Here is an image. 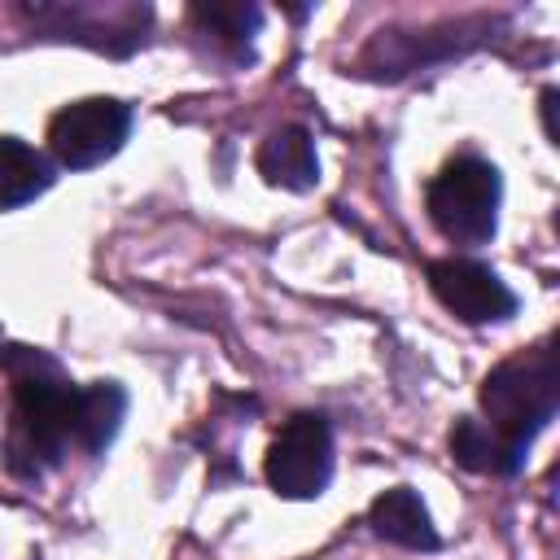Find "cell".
<instances>
[{
    "label": "cell",
    "mask_w": 560,
    "mask_h": 560,
    "mask_svg": "<svg viewBox=\"0 0 560 560\" xmlns=\"http://www.w3.org/2000/svg\"><path fill=\"white\" fill-rule=\"evenodd\" d=\"M9 381H13V429H9V468L39 477L44 468L61 464L66 446L74 442V411H79V385L31 346H9L0 354Z\"/></svg>",
    "instance_id": "1"
},
{
    "label": "cell",
    "mask_w": 560,
    "mask_h": 560,
    "mask_svg": "<svg viewBox=\"0 0 560 560\" xmlns=\"http://www.w3.org/2000/svg\"><path fill=\"white\" fill-rule=\"evenodd\" d=\"M560 398V368L551 346H534L508 363H499L481 385V411L477 420L494 451H499V477H512L525 464L529 442L547 429Z\"/></svg>",
    "instance_id": "2"
},
{
    "label": "cell",
    "mask_w": 560,
    "mask_h": 560,
    "mask_svg": "<svg viewBox=\"0 0 560 560\" xmlns=\"http://www.w3.org/2000/svg\"><path fill=\"white\" fill-rule=\"evenodd\" d=\"M429 219L438 232L455 245H486L499 228V201L503 179L481 158H455L446 162L429 184Z\"/></svg>",
    "instance_id": "3"
},
{
    "label": "cell",
    "mask_w": 560,
    "mask_h": 560,
    "mask_svg": "<svg viewBox=\"0 0 560 560\" xmlns=\"http://www.w3.org/2000/svg\"><path fill=\"white\" fill-rule=\"evenodd\" d=\"M127 131H131V105L114 96H88L52 114L48 149L66 171H92L122 149Z\"/></svg>",
    "instance_id": "4"
},
{
    "label": "cell",
    "mask_w": 560,
    "mask_h": 560,
    "mask_svg": "<svg viewBox=\"0 0 560 560\" xmlns=\"http://www.w3.org/2000/svg\"><path fill=\"white\" fill-rule=\"evenodd\" d=\"M267 481L284 499H315L332 481V429L315 411H298L267 451Z\"/></svg>",
    "instance_id": "5"
},
{
    "label": "cell",
    "mask_w": 560,
    "mask_h": 560,
    "mask_svg": "<svg viewBox=\"0 0 560 560\" xmlns=\"http://www.w3.org/2000/svg\"><path fill=\"white\" fill-rule=\"evenodd\" d=\"M429 289L433 298L455 311L464 324H490L516 315V293L477 258H438L429 262Z\"/></svg>",
    "instance_id": "6"
},
{
    "label": "cell",
    "mask_w": 560,
    "mask_h": 560,
    "mask_svg": "<svg viewBox=\"0 0 560 560\" xmlns=\"http://www.w3.org/2000/svg\"><path fill=\"white\" fill-rule=\"evenodd\" d=\"M31 18L52 26L57 35H74L109 52H118L122 44L131 52L144 39V26L153 13L149 4H44V9H31Z\"/></svg>",
    "instance_id": "7"
},
{
    "label": "cell",
    "mask_w": 560,
    "mask_h": 560,
    "mask_svg": "<svg viewBox=\"0 0 560 560\" xmlns=\"http://www.w3.org/2000/svg\"><path fill=\"white\" fill-rule=\"evenodd\" d=\"M368 525H372L385 542H398V547H407V551H433V547L442 542L438 529H433V516H429L424 499H420L411 486L385 490V494L372 503Z\"/></svg>",
    "instance_id": "8"
},
{
    "label": "cell",
    "mask_w": 560,
    "mask_h": 560,
    "mask_svg": "<svg viewBox=\"0 0 560 560\" xmlns=\"http://www.w3.org/2000/svg\"><path fill=\"white\" fill-rule=\"evenodd\" d=\"M258 171L267 184L289 188V192H306L319 184V158H315V140L302 127H280L262 140L258 149Z\"/></svg>",
    "instance_id": "9"
},
{
    "label": "cell",
    "mask_w": 560,
    "mask_h": 560,
    "mask_svg": "<svg viewBox=\"0 0 560 560\" xmlns=\"http://www.w3.org/2000/svg\"><path fill=\"white\" fill-rule=\"evenodd\" d=\"M122 416H127V394L122 385L114 381H92V385H79V411H74V442L92 455H101L118 429H122Z\"/></svg>",
    "instance_id": "10"
},
{
    "label": "cell",
    "mask_w": 560,
    "mask_h": 560,
    "mask_svg": "<svg viewBox=\"0 0 560 560\" xmlns=\"http://www.w3.org/2000/svg\"><path fill=\"white\" fill-rule=\"evenodd\" d=\"M52 166L39 149H31L18 136H0V210H18L48 192Z\"/></svg>",
    "instance_id": "11"
},
{
    "label": "cell",
    "mask_w": 560,
    "mask_h": 560,
    "mask_svg": "<svg viewBox=\"0 0 560 560\" xmlns=\"http://www.w3.org/2000/svg\"><path fill=\"white\" fill-rule=\"evenodd\" d=\"M192 22L206 26L210 35L245 48L262 26V9L258 4H192Z\"/></svg>",
    "instance_id": "12"
}]
</instances>
